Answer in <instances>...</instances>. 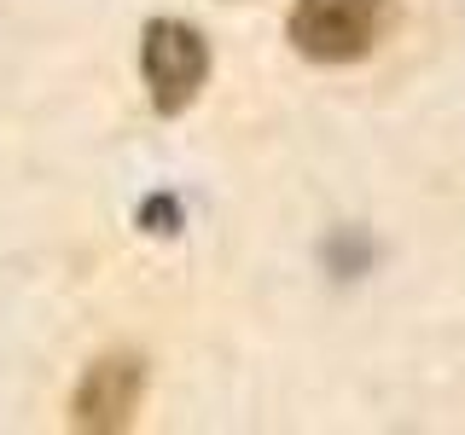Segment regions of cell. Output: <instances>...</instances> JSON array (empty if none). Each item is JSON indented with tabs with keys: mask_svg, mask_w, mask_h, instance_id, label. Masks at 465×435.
<instances>
[{
	"mask_svg": "<svg viewBox=\"0 0 465 435\" xmlns=\"http://www.w3.org/2000/svg\"><path fill=\"white\" fill-rule=\"evenodd\" d=\"M378 24H384V0H297L291 41L314 64H349L372 47Z\"/></svg>",
	"mask_w": 465,
	"mask_h": 435,
	"instance_id": "cell-1",
	"label": "cell"
},
{
	"mask_svg": "<svg viewBox=\"0 0 465 435\" xmlns=\"http://www.w3.org/2000/svg\"><path fill=\"white\" fill-rule=\"evenodd\" d=\"M140 70H145V87H152L157 111H181L193 105V93L210 76V47L193 24H152L145 29V53H140Z\"/></svg>",
	"mask_w": 465,
	"mask_h": 435,
	"instance_id": "cell-2",
	"label": "cell"
},
{
	"mask_svg": "<svg viewBox=\"0 0 465 435\" xmlns=\"http://www.w3.org/2000/svg\"><path fill=\"white\" fill-rule=\"evenodd\" d=\"M140 360L128 354H111L99 366H87L82 389H76V424L82 430H123L140 406Z\"/></svg>",
	"mask_w": 465,
	"mask_h": 435,
	"instance_id": "cell-3",
	"label": "cell"
},
{
	"mask_svg": "<svg viewBox=\"0 0 465 435\" xmlns=\"http://www.w3.org/2000/svg\"><path fill=\"white\" fill-rule=\"evenodd\" d=\"M140 221H145V232H181V203H174V198H152L140 209Z\"/></svg>",
	"mask_w": 465,
	"mask_h": 435,
	"instance_id": "cell-4",
	"label": "cell"
}]
</instances>
